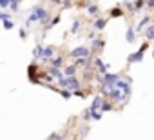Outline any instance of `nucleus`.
I'll return each mask as SVG.
<instances>
[{
  "label": "nucleus",
  "mask_w": 154,
  "mask_h": 140,
  "mask_svg": "<svg viewBox=\"0 0 154 140\" xmlns=\"http://www.w3.org/2000/svg\"><path fill=\"white\" fill-rule=\"evenodd\" d=\"M109 69H111V65H109V64H103L102 67H98V71L103 75V73H107V71H109Z\"/></svg>",
  "instance_id": "obj_31"
},
{
  "label": "nucleus",
  "mask_w": 154,
  "mask_h": 140,
  "mask_svg": "<svg viewBox=\"0 0 154 140\" xmlns=\"http://www.w3.org/2000/svg\"><path fill=\"white\" fill-rule=\"evenodd\" d=\"M152 24H154V22H152Z\"/></svg>",
  "instance_id": "obj_43"
},
{
  "label": "nucleus",
  "mask_w": 154,
  "mask_h": 140,
  "mask_svg": "<svg viewBox=\"0 0 154 140\" xmlns=\"http://www.w3.org/2000/svg\"><path fill=\"white\" fill-rule=\"evenodd\" d=\"M87 133H89V126L85 124V126L80 129V138H85V136H87Z\"/></svg>",
  "instance_id": "obj_29"
},
{
  "label": "nucleus",
  "mask_w": 154,
  "mask_h": 140,
  "mask_svg": "<svg viewBox=\"0 0 154 140\" xmlns=\"http://www.w3.org/2000/svg\"><path fill=\"white\" fill-rule=\"evenodd\" d=\"M18 37H20L22 40H26V38H27V29H26V27H22V29L18 31Z\"/></svg>",
  "instance_id": "obj_32"
},
{
  "label": "nucleus",
  "mask_w": 154,
  "mask_h": 140,
  "mask_svg": "<svg viewBox=\"0 0 154 140\" xmlns=\"http://www.w3.org/2000/svg\"><path fill=\"white\" fill-rule=\"evenodd\" d=\"M62 4H63V9H69V8H72L71 0H62Z\"/></svg>",
  "instance_id": "obj_37"
},
{
  "label": "nucleus",
  "mask_w": 154,
  "mask_h": 140,
  "mask_svg": "<svg viewBox=\"0 0 154 140\" xmlns=\"http://www.w3.org/2000/svg\"><path fill=\"white\" fill-rule=\"evenodd\" d=\"M150 22H152V17H149V15H147V17H143V18L138 22V26H136V31H143V29H145V27H147Z\"/></svg>",
  "instance_id": "obj_16"
},
{
  "label": "nucleus",
  "mask_w": 154,
  "mask_h": 140,
  "mask_svg": "<svg viewBox=\"0 0 154 140\" xmlns=\"http://www.w3.org/2000/svg\"><path fill=\"white\" fill-rule=\"evenodd\" d=\"M54 47L53 46H47V47H44V46H36L35 47V56L36 58H40L42 62H49L53 56H54Z\"/></svg>",
  "instance_id": "obj_1"
},
{
  "label": "nucleus",
  "mask_w": 154,
  "mask_h": 140,
  "mask_svg": "<svg viewBox=\"0 0 154 140\" xmlns=\"http://www.w3.org/2000/svg\"><path fill=\"white\" fill-rule=\"evenodd\" d=\"M102 102H103V97H102V95H96V97L93 98V104L89 106V111H98L100 106H102Z\"/></svg>",
  "instance_id": "obj_14"
},
{
  "label": "nucleus",
  "mask_w": 154,
  "mask_h": 140,
  "mask_svg": "<svg viewBox=\"0 0 154 140\" xmlns=\"http://www.w3.org/2000/svg\"><path fill=\"white\" fill-rule=\"evenodd\" d=\"M72 97H80V98H85V97H87V93H84L82 89H76V91H72Z\"/></svg>",
  "instance_id": "obj_30"
},
{
  "label": "nucleus",
  "mask_w": 154,
  "mask_h": 140,
  "mask_svg": "<svg viewBox=\"0 0 154 140\" xmlns=\"http://www.w3.org/2000/svg\"><path fill=\"white\" fill-rule=\"evenodd\" d=\"M87 13H89V17H96L100 13V6L98 4H87Z\"/></svg>",
  "instance_id": "obj_20"
},
{
  "label": "nucleus",
  "mask_w": 154,
  "mask_h": 140,
  "mask_svg": "<svg viewBox=\"0 0 154 140\" xmlns=\"http://www.w3.org/2000/svg\"><path fill=\"white\" fill-rule=\"evenodd\" d=\"M102 78H103V80H102V84L114 86V82L120 78V75H114V73H109V71H107V73H103V75H102Z\"/></svg>",
  "instance_id": "obj_8"
},
{
  "label": "nucleus",
  "mask_w": 154,
  "mask_h": 140,
  "mask_svg": "<svg viewBox=\"0 0 154 140\" xmlns=\"http://www.w3.org/2000/svg\"><path fill=\"white\" fill-rule=\"evenodd\" d=\"M47 140H62V136H60V135H56V133H53Z\"/></svg>",
  "instance_id": "obj_38"
},
{
  "label": "nucleus",
  "mask_w": 154,
  "mask_h": 140,
  "mask_svg": "<svg viewBox=\"0 0 154 140\" xmlns=\"http://www.w3.org/2000/svg\"><path fill=\"white\" fill-rule=\"evenodd\" d=\"M143 35H145V40H147V42H152V40H154V24H152V22L143 29Z\"/></svg>",
  "instance_id": "obj_12"
},
{
  "label": "nucleus",
  "mask_w": 154,
  "mask_h": 140,
  "mask_svg": "<svg viewBox=\"0 0 154 140\" xmlns=\"http://www.w3.org/2000/svg\"><path fill=\"white\" fill-rule=\"evenodd\" d=\"M100 111H102V113L114 111V104H112L111 100H105V98H103V102H102V106H100Z\"/></svg>",
  "instance_id": "obj_17"
},
{
  "label": "nucleus",
  "mask_w": 154,
  "mask_h": 140,
  "mask_svg": "<svg viewBox=\"0 0 154 140\" xmlns=\"http://www.w3.org/2000/svg\"><path fill=\"white\" fill-rule=\"evenodd\" d=\"M2 27L9 31V29H13V27H15V24H13V20H11V18H8V20H4V22H2Z\"/></svg>",
  "instance_id": "obj_27"
},
{
  "label": "nucleus",
  "mask_w": 154,
  "mask_h": 140,
  "mask_svg": "<svg viewBox=\"0 0 154 140\" xmlns=\"http://www.w3.org/2000/svg\"><path fill=\"white\" fill-rule=\"evenodd\" d=\"M109 17H111V18H122V17H125V11H123V8L118 4V6H114V8L109 11Z\"/></svg>",
  "instance_id": "obj_10"
},
{
  "label": "nucleus",
  "mask_w": 154,
  "mask_h": 140,
  "mask_svg": "<svg viewBox=\"0 0 154 140\" xmlns=\"http://www.w3.org/2000/svg\"><path fill=\"white\" fill-rule=\"evenodd\" d=\"M27 78H29V82H33V84H42V80L38 78V64H36V62H33V64L27 67Z\"/></svg>",
  "instance_id": "obj_5"
},
{
  "label": "nucleus",
  "mask_w": 154,
  "mask_h": 140,
  "mask_svg": "<svg viewBox=\"0 0 154 140\" xmlns=\"http://www.w3.org/2000/svg\"><path fill=\"white\" fill-rule=\"evenodd\" d=\"M74 140H84V138H80V136H78V138H74Z\"/></svg>",
  "instance_id": "obj_41"
},
{
  "label": "nucleus",
  "mask_w": 154,
  "mask_h": 140,
  "mask_svg": "<svg viewBox=\"0 0 154 140\" xmlns=\"http://www.w3.org/2000/svg\"><path fill=\"white\" fill-rule=\"evenodd\" d=\"M76 71H78V65L76 64H71V65L63 67V75L65 77H76Z\"/></svg>",
  "instance_id": "obj_15"
},
{
  "label": "nucleus",
  "mask_w": 154,
  "mask_h": 140,
  "mask_svg": "<svg viewBox=\"0 0 154 140\" xmlns=\"http://www.w3.org/2000/svg\"><path fill=\"white\" fill-rule=\"evenodd\" d=\"M11 0H0V9H8Z\"/></svg>",
  "instance_id": "obj_33"
},
{
  "label": "nucleus",
  "mask_w": 154,
  "mask_h": 140,
  "mask_svg": "<svg viewBox=\"0 0 154 140\" xmlns=\"http://www.w3.org/2000/svg\"><path fill=\"white\" fill-rule=\"evenodd\" d=\"M20 2H22V0H11V2H9V9H11V13H18V9H20Z\"/></svg>",
  "instance_id": "obj_23"
},
{
  "label": "nucleus",
  "mask_w": 154,
  "mask_h": 140,
  "mask_svg": "<svg viewBox=\"0 0 154 140\" xmlns=\"http://www.w3.org/2000/svg\"><path fill=\"white\" fill-rule=\"evenodd\" d=\"M76 6H78V8H87V2H84V0H82V2H78Z\"/></svg>",
  "instance_id": "obj_39"
},
{
  "label": "nucleus",
  "mask_w": 154,
  "mask_h": 140,
  "mask_svg": "<svg viewBox=\"0 0 154 140\" xmlns=\"http://www.w3.org/2000/svg\"><path fill=\"white\" fill-rule=\"evenodd\" d=\"M58 88H65L69 91H76V89H82V84L76 77H63L58 80Z\"/></svg>",
  "instance_id": "obj_2"
},
{
  "label": "nucleus",
  "mask_w": 154,
  "mask_h": 140,
  "mask_svg": "<svg viewBox=\"0 0 154 140\" xmlns=\"http://www.w3.org/2000/svg\"><path fill=\"white\" fill-rule=\"evenodd\" d=\"M114 88L122 89V93H123L127 98L131 97V78H118V80L114 82Z\"/></svg>",
  "instance_id": "obj_4"
},
{
  "label": "nucleus",
  "mask_w": 154,
  "mask_h": 140,
  "mask_svg": "<svg viewBox=\"0 0 154 140\" xmlns=\"http://www.w3.org/2000/svg\"><path fill=\"white\" fill-rule=\"evenodd\" d=\"M145 8L147 9H154V0H145Z\"/></svg>",
  "instance_id": "obj_35"
},
{
  "label": "nucleus",
  "mask_w": 154,
  "mask_h": 140,
  "mask_svg": "<svg viewBox=\"0 0 154 140\" xmlns=\"http://www.w3.org/2000/svg\"><path fill=\"white\" fill-rule=\"evenodd\" d=\"M91 55V49L89 47H85V46H78V47H74V49H71L69 51V56L71 58H84V56H89Z\"/></svg>",
  "instance_id": "obj_3"
},
{
  "label": "nucleus",
  "mask_w": 154,
  "mask_h": 140,
  "mask_svg": "<svg viewBox=\"0 0 154 140\" xmlns=\"http://www.w3.org/2000/svg\"><path fill=\"white\" fill-rule=\"evenodd\" d=\"M125 42H127V44H134V42H136V29H134V27H127Z\"/></svg>",
  "instance_id": "obj_13"
},
{
  "label": "nucleus",
  "mask_w": 154,
  "mask_h": 140,
  "mask_svg": "<svg viewBox=\"0 0 154 140\" xmlns=\"http://www.w3.org/2000/svg\"><path fill=\"white\" fill-rule=\"evenodd\" d=\"M78 67H91L93 65V55H89V56H84V58H76V62H74Z\"/></svg>",
  "instance_id": "obj_9"
},
{
  "label": "nucleus",
  "mask_w": 154,
  "mask_h": 140,
  "mask_svg": "<svg viewBox=\"0 0 154 140\" xmlns=\"http://www.w3.org/2000/svg\"><path fill=\"white\" fill-rule=\"evenodd\" d=\"M51 4L53 6H58V4H62V0H51Z\"/></svg>",
  "instance_id": "obj_40"
},
{
  "label": "nucleus",
  "mask_w": 154,
  "mask_h": 140,
  "mask_svg": "<svg viewBox=\"0 0 154 140\" xmlns=\"http://www.w3.org/2000/svg\"><path fill=\"white\" fill-rule=\"evenodd\" d=\"M49 62H51V65H53V67H58V69H62V67H63V56H62V55H60V56H53Z\"/></svg>",
  "instance_id": "obj_18"
},
{
  "label": "nucleus",
  "mask_w": 154,
  "mask_h": 140,
  "mask_svg": "<svg viewBox=\"0 0 154 140\" xmlns=\"http://www.w3.org/2000/svg\"><path fill=\"white\" fill-rule=\"evenodd\" d=\"M143 58H145V53L134 51V53H131L127 56V64H140V62H143Z\"/></svg>",
  "instance_id": "obj_7"
},
{
  "label": "nucleus",
  "mask_w": 154,
  "mask_h": 140,
  "mask_svg": "<svg viewBox=\"0 0 154 140\" xmlns=\"http://www.w3.org/2000/svg\"><path fill=\"white\" fill-rule=\"evenodd\" d=\"M152 58H154V49H152Z\"/></svg>",
  "instance_id": "obj_42"
},
{
  "label": "nucleus",
  "mask_w": 154,
  "mask_h": 140,
  "mask_svg": "<svg viewBox=\"0 0 154 140\" xmlns=\"http://www.w3.org/2000/svg\"><path fill=\"white\" fill-rule=\"evenodd\" d=\"M120 6H123V8H125V9H127L129 13H132V15H134V6H132V2H129V0H125V2H123V4H120Z\"/></svg>",
  "instance_id": "obj_26"
},
{
  "label": "nucleus",
  "mask_w": 154,
  "mask_h": 140,
  "mask_svg": "<svg viewBox=\"0 0 154 140\" xmlns=\"http://www.w3.org/2000/svg\"><path fill=\"white\" fill-rule=\"evenodd\" d=\"M60 20H62V17H60V13H58V15H54V17L51 18V22L47 24V27H45V29H49V27H54V26H56V24H58Z\"/></svg>",
  "instance_id": "obj_25"
},
{
  "label": "nucleus",
  "mask_w": 154,
  "mask_h": 140,
  "mask_svg": "<svg viewBox=\"0 0 154 140\" xmlns=\"http://www.w3.org/2000/svg\"><path fill=\"white\" fill-rule=\"evenodd\" d=\"M87 38H89V40H91V42H93V40H94V38H96V29H93V31H91V33H87Z\"/></svg>",
  "instance_id": "obj_36"
},
{
  "label": "nucleus",
  "mask_w": 154,
  "mask_h": 140,
  "mask_svg": "<svg viewBox=\"0 0 154 140\" xmlns=\"http://www.w3.org/2000/svg\"><path fill=\"white\" fill-rule=\"evenodd\" d=\"M62 98H65V100H69L71 97H72V91H69V89H65V88H58V91H56Z\"/></svg>",
  "instance_id": "obj_22"
},
{
  "label": "nucleus",
  "mask_w": 154,
  "mask_h": 140,
  "mask_svg": "<svg viewBox=\"0 0 154 140\" xmlns=\"http://www.w3.org/2000/svg\"><path fill=\"white\" fill-rule=\"evenodd\" d=\"M132 6H134V13H138V11H141L145 8V0H134Z\"/></svg>",
  "instance_id": "obj_24"
},
{
  "label": "nucleus",
  "mask_w": 154,
  "mask_h": 140,
  "mask_svg": "<svg viewBox=\"0 0 154 140\" xmlns=\"http://www.w3.org/2000/svg\"><path fill=\"white\" fill-rule=\"evenodd\" d=\"M147 49H149V42H147V40H145V42H143V44H141V46H140V47H138V51H141V53H145V51H147Z\"/></svg>",
  "instance_id": "obj_34"
},
{
  "label": "nucleus",
  "mask_w": 154,
  "mask_h": 140,
  "mask_svg": "<svg viewBox=\"0 0 154 140\" xmlns=\"http://www.w3.org/2000/svg\"><path fill=\"white\" fill-rule=\"evenodd\" d=\"M8 18H11V13H8L6 9H0V22H4Z\"/></svg>",
  "instance_id": "obj_28"
},
{
  "label": "nucleus",
  "mask_w": 154,
  "mask_h": 140,
  "mask_svg": "<svg viewBox=\"0 0 154 140\" xmlns=\"http://www.w3.org/2000/svg\"><path fill=\"white\" fill-rule=\"evenodd\" d=\"M93 26H94L96 31H102V29L107 26V18H96V20L93 22Z\"/></svg>",
  "instance_id": "obj_21"
},
{
  "label": "nucleus",
  "mask_w": 154,
  "mask_h": 140,
  "mask_svg": "<svg viewBox=\"0 0 154 140\" xmlns=\"http://www.w3.org/2000/svg\"><path fill=\"white\" fill-rule=\"evenodd\" d=\"M80 27H82V20H80V18H74V22H72V26H71L69 33H71V35H76V33L80 31Z\"/></svg>",
  "instance_id": "obj_19"
},
{
  "label": "nucleus",
  "mask_w": 154,
  "mask_h": 140,
  "mask_svg": "<svg viewBox=\"0 0 154 140\" xmlns=\"http://www.w3.org/2000/svg\"><path fill=\"white\" fill-rule=\"evenodd\" d=\"M103 47H105V40L103 38H100V37H96L93 42H91V55H98V53H102L103 51Z\"/></svg>",
  "instance_id": "obj_6"
},
{
  "label": "nucleus",
  "mask_w": 154,
  "mask_h": 140,
  "mask_svg": "<svg viewBox=\"0 0 154 140\" xmlns=\"http://www.w3.org/2000/svg\"><path fill=\"white\" fill-rule=\"evenodd\" d=\"M47 73H49L53 78H56V80H60V78H63V77H65L62 69H58V67H53V65H49V67H47Z\"/></svg>",
  "instance_id": "obj_11"
}]
</instances>
